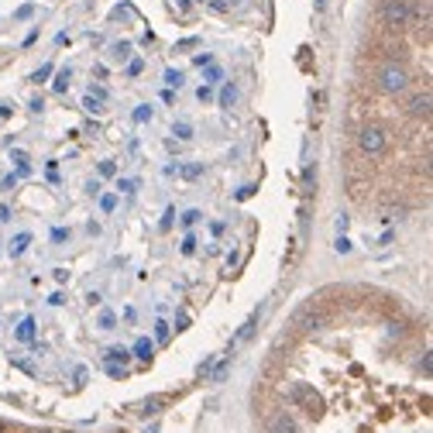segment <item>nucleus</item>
I'll use <instances>...</instances> for the list:
<instances>
[{
  "mask_svg": "<svg viewBox=\"0 0 433 433\" xmlns=\"http://www.w3.org/2000/svg\"><path fill=\"white\" fill-rule=\"evenodd\" d=\"M289 406H296V409H306L313 419H320V416H323V399H320V392H313L310 385H293V392H289Z\"/></svg>",
  "mask_w": 433,
  "mask_h": 433,
  "instance_id": "nucleus-4",
  "label": "nucleus"
},
{
  "mask_svg": "<svg viewBox=\"0 0 433 433\" xmlns=\"http://www.w3.org/2000/svg\"><path fill=\"white\" fill-rule=\"evenodd\" d=\"M0 433H7V427H4V423H0Z\"/></svg>",
  "mask_w": 433,
  "mask_h": 433,
  "instance_id": "nucleus-36",
  "label": "nucleus"
},
{
  "mask_svg": "<svg viewBox=\"0 0 433 433\" xmlns=\"http://www.w3.org/2000/svg\"><path fill=\"white\" fill-rule=\"evenodd\" d=\"M413 118L419 120H430V86H423V90H416L413 97H409V107H406Z\"/></svg>",
  "mask_w": 433,
  "mask_h": 433,
  "instance_id": "nucleus-5",
  "label": "nucleus"
},
{
  "mask_svg": "<svg viewBox=\"0 0 433 433\" xmlns=\"http://www.w3.org/2000/svg\"><path fill=\"white\" fill-rule=\"evenodd\" d=\"M169 7H172V11H176L179 18H186V14H189V0H172V4H169Z\"/></svg>",
  "mask_w": 433,
  "mask_h": 433,
  "instance_id": "nucleus-19",
  "label": "nucleus"
},
{
  "mask_svg": "<svg viewBox=\"0 0 433 433\" xmlns=\"http://www.w3.org/2000/svg\"><path fill=\"white\" fill-rule=\"evenodd\" d=\"M135 120H138V124H145V120H152V107H148V103H141L138 110H135Z\"/></svg>",
  "mask_w": 433,
  "mask_h": 433,
  "instance_id": "nucleus-20",
  "label": "nucleus"
},
{
  "mask_svg": "<svg viewBox=\"0 0 433 433\" xmlns=\"http://www.w3.org/2000/svg\"><path fill=\"white\" fill-rule=\"evenodd\" d=\"M355 145L365 158H382L389 152V131L382 124H375V120H365L355 131Z\"/></svg>",
  "mask_w": 433,
  "mask_h": 433,
  "instance_id": "nucleus-2",
  "label": "nucleus"
},
{
  "mask_svg": "<svg viewBox=\"0 0 433 433\" xmlns=\"http://www.w3.org/2000/svg\"><path fill=\"white\" fill-rule=\"evenodd\" d=\"M114 172H118L114 162H100V176H114Z\"/></svg>",
  "mask_w": 433,
  "mask_h": 433,
  "instance_id": "nucleus-26",
  "label": "nucleus"
},
{
  "mask_svg": "<svg viewBox=\"0 0 433 433\" xmlns=\"http://www.w3.org/2000/svg\"><path fill=\"white\" fill-rule=\"evenodd\" d=\"M197 66H214V59H210V56L203 52V56H197Z\"/></svg>",
  "mask_w": 433,
  "mask_h": 433,
  "instance_id": "nucleus-34",
  "label": "nucleus"
},
{
  "mask_svg": "<svg viewBox=\"0 0 433 433\" xmlns=\"http://www.w3.org/2000/svg\"><path fill=\"white\" fill-rule=\"evenodd\" d=\"M172 135H176L179 141H189V138H193V127H189V124H182V120H179V124H172Z\"/></svg>",
  "mask_w": 433,
  "mask_h": 433,
  "instance_id": "nucleus-14",
  "label": "nucleus"
},
{
  "mask_svg": "<svg viewBox=\"0 0 433 433\" xmlns=\"http://www.w3.org/2000/svg\"><path fill=\"white\" fill-rule=\"evenodd\" d=\"M114 323H118V316L110 313V310H103V313H100V327H103V330H114Z\"/></svg>",
  "mask_w": 433,
  "mask_h": 433,
  "instance_id": "nucleus-18",
  "label": "nucleus"
},
{
  "mask_svg": "<svg viewBox=\"0 0 433 433\" xmlns=\"http://www.w3.org/2000/svg\"><path fill=\"white\" fill-rule=\"evenodd\" d=\"M169 334H172V327H169L165 320H158V323H155V337H158V344H165V340H169Z\"/></svg>",
  "mask_w": 433,
  "mask_h": 433,
  "instance_id": "nucleus-15",
  "label": "nucleus"
},
{
  "mask_svg": "<svg viewBox=\"0 0 433 433\" xmlns=\"http://www.w3.org/2000/svg\"><path fill=\"white\" fill-rule=\"evenodd\" d=\"M313 4H316V11H323V4H327V0H313Z\"/></svg>",
  "mask_w": 433,
  "mask_h": 433,
  "instance_id": "nucleus-35",
  "label": "nucleus"
},
{
  "mask_svg": "<svg viewBox=\"0 0 433 433\" xmlns=\"http://www.w3.org/2000/svg\"><path fill=\"white\" fill-rule=\"evenodd\" d=\"M56 90H59V93H66V90H69V69H66V73H59V79H56Z\"/></svg>",
  "mask_w": 433,
  "mask_h": 433,
  "instance_id": "nucleus-24",
  "label": "nucleus"
},
{
  "mask_svg": "<svg viewBox=\"0 0 433 433\" xmlns=\"http://www.w3.org/2000/svg\"><path fill=\"white\" fill-rule=\"evenodd\" d=\"M258 320H261V310H255V313H251L248 320H244V327H241V330L234 334V340H231V351H227V355H234L237 348H241V344H244V340L251 337V330L258 327Z\"/></svg>",
  "mask_w": 433,
  "mask_h": 433,
  "instance_id": "nucleus-7",
  "label": "nucleus"
},
{
  "mask_svg": "<svg viewBox=\"0 0 433 433\" xmlns=\"http://www.w3.org/2000/svg\"><path fill=\"white\" fill-rule=\"evenodd\" d=\"M165 83H169V86H182V73H176V69H169V73H165Z\"/></svg>",
  "mask_w": 433,
  "mask_h": 433,
  "instance_id": "nucleus-23",
  "label": "nucleus"
},
{
  "mask_svg": "<svg viewBox=\"0 0 433 433\" xmlns=\"http://www.w3.org/2000/svg\"><path fill=\"white\" fill-rule=\"evenodd\" d=\"M48 73H52V66H48V62H45V66H41V69H38V73H35V76H31V79H35V83H41V79L48 76Z\"/></svg>",
  "mask_w": 433,
  "mask_h": 433,
  "instance_id": "nucleus-31",
  "label": "nucleus"
},
{
  "mask_svg": "<svg viewBox=\"0 0 433 433\" xmlns=\"http://www.w3.org/2000/svg\"><path fill=\"white\" fill-rule=\"evenodd\" d=\"M179 172H182L186 179H199L203 176V165H186V169H179Z\"/></svg>",
  "mask_w": 433,
  "mask_h": 433,
  "instance_id": "nucleus-21",
  "label": "nucleus"
},
{
  "mask_svg": "<svg viewBox=\"0 0 433 433\" xmlns=\"http://www.w3.org/2000/svg\"><path fill=\"white\" fill-rule=\"evenodd\" d=\"M118 189H120V193H131V189H135V182H131V179H120Z\"/></svg>",
  "mask_w": 433,
  "mask_h": 433,
  "instance_id": "nucleus-33",
  "label": "nucleus"
},
{
  "mask_svg": "<svg viewBox=\"0 0 433 433\" xmlns=\"http://www.w3.org/2000/svg\"><path fill=\"white\" fill-rule=\"evenodd\" d=\"M127 358H131V351H124V348H110V351L103 355V361H107V365H118V361H120V368H124V365H127Z\"/></svg>",
  "mask_w": 433,
  "mask_h": 433,
  "instance_id": "nucleus-12",
  "label": "nucleus"
},
{
  "mask_svg": "<svg viewBox=\"0 0 433 433\" xmlns=\"http://www.w3.org/2000/svg\"><path fill=\"white\" fill-rule=\"evenodd\" d=\"M378 24L389 28V31H399L409 24V0H382L378 4Z\"/></svg>",
  "mask_w": 433,
  "mask_h": 433,
  "instance_id": "nucleus-3",
  "label": "nucleus"
},
{
  "mask_svg": "<svg viewBox=\"0 0 433 433\" xmlns=\"http://www.w3.org/2000/svg\"><path fill=\"white\" fill-rule=\"evenodd\" d=\"M127 56H131V45H127V41L114 45V59H118V62H127Z\"/></svg>",
  "mask_w": 433,
  "mask_h": 433,
  "instance_id": "nucleus-17",
  "label": "nucleus"
},
{
  "mask_svg": "<svg viewBox=\"0 0 433 433\" xmlns=\"http://www.w3.org/2000/svg\"><path fill=\"white\" fill-rule=\"evenodd\" d=\"M28 244H31V234H18L14 241H11V258H21L24 251H28Z\"/></svg>",
  "mask_w": 433,
  "mask_h": 433,
  "instance_id": "nucleus-13",
  "label": "nucleus"
},
{
  "mask_svg": "<svg viewBox=\"0 0 433 433\" xmlns=\"http://www.w3.org/2000/svg\"><path fill=\"white\" fill-rule=\"evenodd\" d=\"M237 100H241V90H237L234 83H227V86L220 90V107H227V110H231V107H237Z\"/></svg>",
  "mask_w": 433,
  "mask_h": 433,
  "instance_id": "nucleus-10",
  "label": "nucleus"
},
{
  "mask_svg": "<svg viewBox=\"0 0 433 433\" xmlns=\"http://www.w3.org/2000/svg\"><path fill=\"white\" fill-rule=\"evenodd\" d=\"M100 207H103V210H107V214H110V210H114V207H118V197H103V199H100Z\"/></svg>",
  "mask_w": 433,
  "mask_h": 433,
  "instance_id": "nucleus-27",
  "label": "nucleus"
},
{
  "mask_svg": "<svg viewBox=\"0 0 433 433\" xmlns=\"http://www.w3.org/2000/svg\"><path fill=\"white\" fill-rule=\"evenodd\" d=\"M199 216H203L199 210H186V214H182V227H193V224H197Z\"/></svg>",
  "mask_w": 433,
  "mask_h": 433,
  "instance_id": "nucleus-22",
  "label": "nucleus"
},
{
  "mask_svg": "<svg viewBox=\"0 0 433 433\" xmlns=\"http://www.w3.org/2000/svg\"><path fill=\"white\" fill-rule=\"evenodd\" d=\"M268 430L272 433H299V427H296V416L289 413V409H282V413L268 423Z\"/></svg>",
  "mask_w": 433,
  "mask_h": 433,
  "instance_id": "nucleus-8",
  "label": "nucleus"
},
{
  "mask_svg": "<svg viewBox=\"0 0 433 433\" xmlns=\"http://www.w3.org/2000/svg\"><path fill=\"white\" fill-rule=\"evenodd\" d=\"M152 351H155V344H152L148 337H138V340H135V351H131V355L141 358V361H152Z\"/></svg>",
  "mask_w": 433,
  "mask_h": 433,
  "instance_id": "nucleus-11",
  "label": "nucleus"
},
{
  "mask_svg": "<svg viewBox=\"0 0 433 433\" xmlns=\"http://www.w3.org/2000/svg\"><path fill=\"white\" fill-rule=\"evenodd\" d=\"M337 251L348 255V251H351V241H348V237H337Z\"/></svg>",
  "mask_w": 433,
  "mask_h": 433,
  "instance_id": "nucleus-29",
  "label": "nucleus"
},
{
  "mask_svg": "<svg viewBox=\"0 0 433 433\" xmlns=\"http://www.w3.org/2000/svg\"><path fill=\"white\" fill-rule=\"evenodd\" d=\"M197 97L203 100V103H207V100H214V90H210V86H199V90H197Z\"/></svg>",
  "mask_w": 433,
  "mask_h": 433,
  "instance_id": "nucleus-30",
  "label": "nucleus"
},
{
  "mask_svg": "<svg viewBox=\"0 0 433 433\" xmlns=\"http://www.w3.org/2000/svg\"><path fill=\"white\" fill-rule=\"evenodd\" d=\"M141 69H145V62H141V59H135L131 66H127V73H131V76H138Z\"/></svg>",
  "mask_w": 433,
  "mask_h": 433,
  "instance_id": "nucleus-32",
  "label": "nucleus"
},
{
  "mask_svg": "<svg viewBox=\"0 0 433 433\" xmlns=\"http://www.w3.org/2000/svg\"><path fill=\"white\" fill-rule=\"evenodd\" d=\"M83 107H86L90 114H100V110H103V100H100V97H93V93H90V97L83 100Z\"/></svg>",
  "mask_w": 433,
  "mask_h": 433,
  "instance_id": "nucleus-16",
  "label": "nucleus"
},
{
  "mask_svg": "<svg viewBox=\"0 0 433 433\" xmlns=\"http://www.w3.org/2000/svg\"><path fill=\"white\" fill-rule=\"evenodd\" d=\"M169 402H172V395H169V392H162V395H148V399L141 402V406L135 409V413H138V416H155V413H162V409H165Z\"/></svg>",
  "mask_w": 433,
  "mask_h": 433,
  "instance_id": "nucleus-6",
  "label": "nucleus"
},
{
  "mask_svg": "<svg viewBox=\"0 0 433 433\" xmlns=\"http://www.w3.org/2000/svg\"><path fill=\"white\" fill-rule=\"evenodd\" d=\"M193 251H197V237L189 234L186 241H182V255H193Z\"/></svg>",
  "mask_w": 433,
  "mask_h": 433,
  "instance_id": "nucleus-25",
  "label": "nucleus"
},
{
  "mask_svg": "<svg viewBox=\"0 0 433 433\" xmlns=\"http://www.w3.org/2000/svg\"><path fill=\"white\" fill-rule=\"evenodd\" d=\"M375 86H378L382 93H389V97H402V93L409 90V69H406L402 62L385 59L375 69Z\"/></svg>",
  "mask_w": 433,
  "mask_h": 433,
  "instance_id": "nucleus-1",
  "label": "nucleus"
},
{
  "mask_svg": "<svg viewBox=\"0 0 433 433\" xmlns=\"http://www.w3.org/2000/svg\"><path fill=\"white\" fill-rule=\"evenodd\" d=\"M220 69H216V66H210V69H207V83H220Z\"/></svg>",
  "mask_w": 433,
  "mask_h": 433,
  "instance_id": "nucleus-28",
  "label": "nucleus"
},
{
  "mask_svg": "<svg viewBox=\"0 0 433 433\" xmlns=\"http://www.w3.org/2000/svg\"><path fill=\"white\" fill-rule=\"evenodd\" d=\"M14 337H18L21 344H31V340H35V320H31V316H28V320H21L18 330H14Z\"/></svg>",
  "mask_w": 433,
  "mask_h": 433,
  "instance_id": "nucleus-9",
  "label": "nucleus"
}]
</instances>
